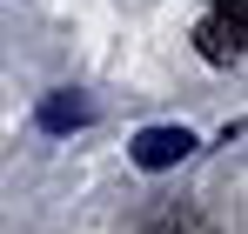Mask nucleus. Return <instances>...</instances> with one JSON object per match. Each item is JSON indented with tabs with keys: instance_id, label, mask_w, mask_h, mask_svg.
I'll use <instances>...</instances> for the list:
<instances>
[{
	"instance_id": "f257e3e1",
	"label": "nucleus",
	"mask_w": 248,
	"mask_h": 234,
	"mask_svg": "<svg viewBox=\"0 0 248 234\" xmlns=\"http://www.w3.org/2000/svg\"><path fill=\"white\" fill-rule=\"evenodd\" d=\"M188 154H195V134L188 127H148V134H134V167H148V174L181 167Z\"/></svg>"
},
{
	"instance_id": "f03ea898",
	"label": "nucleus",
	"mask_w": 248,
	"mask_h": 234,
	"mask_svg": "<svg viewBox=\"0 0 248 234\" xmlns=\"http://www.w3.org/2000/svg\"><path fill=\"white\" fill-rule=\"evenodd\" d=\"M195 40H202V54L215 60V67H228V60H242V47H248V20H235V14H208Z\"/></svg>"
},
{
	"instance_id": "7ed1b4c3",
	"label": "nucleus",
	"mask_w": 248,
	"mask_h": 234,
	"mask_svg": "<svg viewBox=\"0 0 248 234\" xmlns=\"http://www.w3.org/2000/svg\"><path fill=\"white\" fill-rule=\"evenodd\" d=\"M87 120H94V107L81 94H47L41 101V127L47 134H67V127H87Z\"/></svg>"
},
{
	"instance_id": "20e7f679",
	"label": "nucleus",
	"mask_w": 248,
	"mask_h": 234,
	"mask_svg": "<svg viewBox=\"0 0 248 234\" xmlns=\"http://www.w3.org/2000/svg\"><path fill=\"white\" fill-rule=\"evenodd\" d=\"M215 14H235V20H248V0H215Z\"/></svg>"
}]
</instances>
